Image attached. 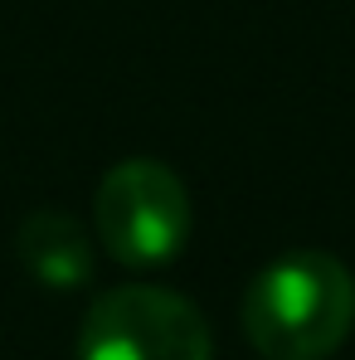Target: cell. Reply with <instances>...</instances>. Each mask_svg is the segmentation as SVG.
Returning <instances> with one entry per match:
<instances>
[{
	"mask_svg": "<svg viewBox=\"0 0 355 360\" xmlns=\"http://www.w3.org/2000/svg\"><path fill=\"white\" fill-rule=\"evenodd\" d=\"M93 224L103 248L122 268H161L190 239V195L185 180L151 156L117 161L93 200Z\"/></svg>",
	"mask_w": 355,
	"mask_h": 360,
	"instance_id": "3",
	"label": "cell"
},
{
	"mask_svg": "<svg viewBox=\"0 0 355 360\" xmlns=\"http://www.w3.org/2000/svg\"><path fill=\"white\" fill-rule=\"evenodd\" d=\"M15 253H20L25 273L34 283L54 288V292L83 288L93 278V239L63 210H34V214H25V224L15 234Z\"/></svg>",
	"mask_w": 355,
	"mask_h": 360,
	"instance_id": "4",
	"label": "cell"
},
{
	"mask_svg": "<svg viewBox=\"0 0 355 360\" xmlns=\"http://www.w3.org/2000/svg\"><path fill=\"white\" fill-rule=\"evenodd\" d=\"M355 331V278L326 248L273 258L243 292V336L263 360H331Z\"/></svg>",
	"mask_w": 355,
	"mask_h": 360,
	"instance_id": "1",
	"label": "cell"
},
{
	"mask_svg": "<svg viewBox=\"0 0 355 360\" xmlns=\"http://www.w3.org/2000/svg\"><path fill=\"white\" fill-rule=\"evenodd\" d=\"M78 360H214V336L190 297L156 283H122L88 307Z\"/></svg>",
	"mask_w": 355,
	"mask_h": 360,
	"instance_id": "2",
	"label": "cell"
}]
</instances>
